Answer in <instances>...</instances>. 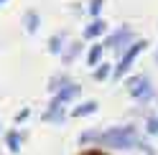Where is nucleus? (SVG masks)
Segmentation results:
<instances>
[{
	"mask_svg": "<svg viewBox=\"0 0 158 155\" xmlns=\"http://www.w3.org/2000/svg\"><path fill=\"white\" fill-rule=\"evenodd\" d=\"M77 51H79V43H74V46H72V48H69V51H66V56H64V61H72Z\"/></svg>",
	"mask_w": 158,
	"mask_h": 155,
	"instance_id": "10",
	"label": "nucleus"
},
{
	"mask_svg": "<svg viewBox=\"0 0 158 155\" xmlns=\"http://www.w3.org/2000/svg\"><path fill=\"white\" fill-rule=\"evenodd\" d=\"M3 3H5V0H0V5H3Z\"/></svg>",
	"mask_w": 158,
	"mask_h": 155,
	"instance_id": "13",
	"label": "nucleus"
},
{
	"mask_svg": "<svg viewBox=\"0 0 158 155\" xmlns=\"http://www.w3.org/2000/svg\"><path fill=\"white\" fill-rule=\"evenodd\" d=\"M79 94V86H64L61 92H59V97L51 102V104H56V107H61V102H66V99H72V97H77Z\"/></svg>",
	"mask_w": 158,
	"mask_h": 155,
	"instance_id": "3",
	"label": "nucleus"
},
{
	"mask_svg": "<svg viewBox=\"0 0 158 155\" xmlns=\"http://www.w3.org/2000/svg\"><path fill=\"white\" fill-rule=\"evenodd\" d=\"M107 74H110V66H105V64H102V66H100V69H97V71H94V76H97V79H105V76H107Z\"/></svg>",
	"mask_w": 158,
	"mask_h": 155,
	"instance_id": "9",
	"label": "nucleus"
},
{
	"mask_svg": "<svg viewBox=\"0 0 158 155\" xmlns=\"http://www.w3.org/2000/svg\"><path fill=\"white\" fill-rule=\"evenodd\" d=\"M26 117H28V109H23V112H21V114H18V117H15V122H23V120H26Z\"/></svg>",
	"mask_w": 158,
	"mask_h": 155,
	"instance_id": "12",
	"label": "nucleus"
},
{
	"mask_svg": "<svg viewBox=\"0 0 158 155\" xmlns=\"http://www.w3.org/2000/svg\"><path fill=\"white\" fill-rule=\"evenodd\" d=\"M48 51H51V54H59V51H61V38H59V36H54L51 41H48Z\"/></svg>",
	"mask_w": 158,
	"mask_h": 155,
	"instance_id": "7",
	"label": "nucleus"
},
{
	"mask_svg": "<svg viewBox=\"0 0 158 155\" xmlns=\"http://www.w3.org/2000/svg\"><path fill=\"white\" fill-rule=\"evenodd\" d=\"M100 8H102V0H92V8H89V10L97 15V13H100Z\"/></svg>",
	"mask_w": 158,
	"mask_h": 155,
	"instance_id": "11",
	"label": "nucleus"
},
{
	"mask_svg": "<svg viewBox=\"0 0 158 155\" xmlns=\"http://www.w3.org/2000/svg\"><path fill=\"white\" fill-rule=\"evenodd\" d=\"M94 109H97V104H94V102H87V104H82V107H77L74 114H77V117H82V114H89V112H94Z\"/></svg>",
	"mask_w": 158,
	"mask_h": 155,
	"instance_id": "6",
	"label": "nucleus"
},
{
	"mask_svg": "<svg viewBox=\"0 0 158 155\" xmlns=\"http://www.w3.org/2000/svg\"><path fill=\"white\" fill-rule=\"evenodd\" d=\"M100 56H102V48L94 46L92 51H89V64H97V61H100Z\"/></svg>",
	"mask_w": 158,
	"mask_h": 155,
	"instance_id": "8",
	"label": "nucleus"
},
{
	"mask_svg": "<svg viewBox=\"0 0 158 155\" xmlns=\"http://www.w3.org/2000/svg\"><path fill=\"white\" fill-rule=\"evenodd\" d=\"M143 46H145V43L140 41V43H138V46H133L130 51H127V54L123 56V61L117 64V76H120V74H125V69H127V66H130V61L135 59V54H138V51H143Z\"/></svg>",
	"mask_w": 158,
	"mask_h": 155,
	"instance_id": "1",
	"label": "nucleus"
},
{
	"mask_svg": "<svg viewBox=\"0 0 158 155\" xmlns=\"http://www.w3.org/2000/svg\"><path fill=\"white\" fill-rule=\"evenodd\" d=\"M102 31H105V23H102V21H94V23L84 31V36H87V38H94V36H100Z\"/></svg>",
	"mask_w": 158,
	"mask_h": 155,
	"instance_id": "5",
	"label": "nucleus"
},
{
	"mask_svg": "<svg viewBox=\"0 0 158 155\" xmlns=\"http://www.w3.org/2000/svg\"><path fill=\"white\" fill-rule=\"evenodd\" d=\"M5 142H8V148L15 153L18 148H21V135H18L15 130H13V132H8V135H5Z\"/></svg>",
	"mask_w": 158,
	"mask_h": 155,
	"instance_id": "4",
	"label": "nucleus"
},
{
	"mask_svg": "<svg viewBox=\"0 0 158 155\" xmlns=\"http://www.w3.org/2000/svg\"><path fill=\"white\" fill-rule=\"evenodd\" d=\"M23 26H26L28 33H36L38 31V13L36 10H26L23 13Z\"/></svg>",
	"mask_w": 158,
	"mask_h": 155,
	"instance_id": "2",
	"label": "nucleus"
}]
</instances>
